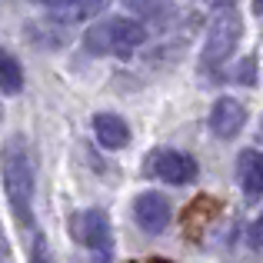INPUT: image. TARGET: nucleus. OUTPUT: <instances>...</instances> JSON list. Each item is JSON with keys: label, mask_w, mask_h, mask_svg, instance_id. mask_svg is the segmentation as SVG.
I'll use <instances>...</instances> for the list:
<instances>
[{"label": "nucleus", "mask_w": 263, "mask_h": 263, "mask_svg": "<svg viewBox=\"0 0 263 263\" xmlns=\"http://www.w3.org/2000/svg\"><path fill=\"white\" fill-rule=\"evenodd\" d=\"M147 170L154 174L157 180H163V183H193L197 180V160H193L190 154H183V150H154L150 154V163Z\"/></svg>", "instance_id": "obj_5"}, {"label": "nucleus", "mask_w": 263, "mask_h": 263, "mask_svg": "<svg viewBox=\"0 0 263 263\" xmlns=\"http://www.w3.org/2000/svg\"><path fill=\"white\" fill-rule=\"evenodd\" d=\"M40 4H44V7H47L50 13H57V17H64V13L70 10V7L77 4V0H40Z\"/></svg>", "instance_id": "obj_14"}, {"label": "nucleus", "mask_w": 263, "mask_h": 263, "mask_svg": "<svg viewBox=\"0 0 263 263\" xmlns=\"http://www.w3.org/2000/svg\"><path fill=\"white\" fill-rule=\"evenodd\" d=\"M0 174H4V193L10 200L17 220L30 227L33 223V213H30V206H33V163H30V154H27V143L20 137H10L0 147Z\"/></svg>", "instance_id": "obj_1"}, {"label": "nucleus", "mask_w": 263, "mask_h": 263, "mask_svg": "<svg viewBox=\"0 0 263 263\" xmlns=\"http://www.w3.org/2000/svg\"><path fill=\"white\" fill-rule=\"evenodd\" d=\"M30 263H53V253H50V243L40 230H33V240H30Z\"/></svg>", "instance_id": "obj_13"}, {"label": "nucleus", "mask_w": 263, "mask_h": 263, "mask_svg": "<svg viewBox=\"0 0 263 263\" xmlns=\"http://www.w3.org/2000/svg\"><path fill=\"white\" fill-rule=\"evenodd\" d=\"M247 123V107L237 100V97H220L210 110V130L220 137V140H233V137L243 130Z\"/></svg>", "instance_id": "obj_7"}, {"label": "nucleus", "mask_w": 263, "mask_h": 263, "mask_svg": "<svg viewBox=\"0 0 263 263\" xmlns=\"http://www.w3.org/2000/svg\"><path fill=\"white\" fill-rule=\"evenodd\" d=\"M147 40V27L130 17H107L84 33V47L93 57H130Z\"/></svg>", "instance_id": "obj_2"}, {"label": "nucleus", "mask_w": 263, "mask_h": 263, "mask_svg": "<svg viewBox=\"0 0 263 263\" xmlns=\"http://www.w3.org/2000/svg\"><path fill=\"white\" fill-rule=\"evenodd\" d=\"M107 4H110V0H77V4H73L64 17H57V20H60V24H84V20L100 17V13L107 10Z\"/></svg>", "instance_id": "obj_12"}, {"label": "nucleus", "mask_w": 263, "mask_h": 263, "mask_svg": "<svg viewBox=\"0 0 263 263\" xmlns=\"http://www.w3.org/2000/svg\"><path fill=\"white\" fill-rule=\"evenodd\" d=\"M253 13H260V17H263V0H253Z\"/></svg>", "instance_id": "obj_15"}, {"label": "nucleus", "mask_w": 263, "mask_h": 263, "mask_svg": "<svg viewBox=\"0 0 263 263\" xmlns=\"http://www.w3.org/2000/svg\"><path fill=\"white\" fill-rule=\"evenodd\" d=\"M93 134H97V143L103 150H120L130 143V127L117 114H97L93 117Z\"/></svg>", "instance_id": "obj_8"}, {"label": "nucleus", "mask_w": 263, "mask_h": 263, "mask_svg": "<svg viewBox=\"0 0 263 263\" xmlns=\"http://www.w3.org/2000/svg\"><path fill=\"white\" fill-rule=\"evenodd\" d=\"M170 217H174V206H170V200L163 197V193L147 190V193H140V197L134 200V220H137L140 230L163 233L170 227Z\"/></svg>", "instance_id": "obj_6"}, {"label": "nucleus", "mask_w": 263, "mask_h": 263, "mask_svg": "<svg viewBox=\"0 0 263 263\" xmlns=\"http://www.w3.org/2000/svg\"><path fill=\"white\" fill-rule=\"evenodd\" d=\"M240 40V13L233 7H220L210 20V30L203 40V64L206 67H220L233 57Z\"/></svg>", "instance_id": "obj_3"}, {"label": "nucleus", "mask_w": 263, "mask_h": 263, "mask_svg": "<svg viewBox=\"0 0 263 263\" xmlns=\"http://www.w3.org/2000/svg\"><path fill=\"white\" fill-rule=\"evenodd\" d=\"M237 180H240V190H243L250 200L263 197V154L260 150H243V154H240Z\"/></svg>", "instance_id": "obj_9"}, {"label": "nucleus", "mask_w": 263, "mask_h": 263, "mask_svg": "<svg viewBox=\"0 0 263 263\" xmlns=\"http://www.w3.org/2000/svg\"><path fill=\"white\" fill-rule=\"evenodd\" d=\"M70 230H73V237H77L84 247H90L93 253H110V247H114V227H110V217L103 210H97V206H87V210L73 213Z\"/></svg>", "instance_id": "obj_4"}, {"label": "nucleus", "mask_w": 263, "mask_h": 263, "mask_svg": "<svg viewBox=\"0 0 263 263\" xmlns=\"http://www.w3.org/2000/svg\"><path fill=\"white\" fill-rule=\"evenodd\" d=\"M123 7H127L130 13H137L140 20H157V24L174 13V4H170V0H123Z\"/></svg>", "instance_id": "obj_11"}, {"label": "nucleus", "mask_w": 263, "mask_h": 263, "mask_svg": "<svg viewBox=\"0 0 263 263\" xmlns=\"http://www.w3.org/2000/svg\"><path fill=\"white\" fill-rule=\"evenodd\" d=\"M0 90L4 93H20L24 90V67L7 47H0Z\"/></svg>", "instance_id": "obj_10"}]
</instances>
